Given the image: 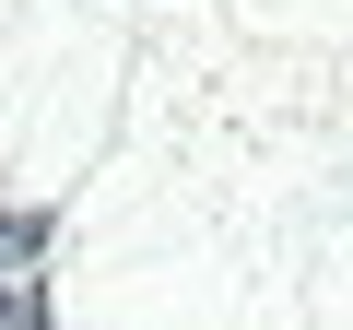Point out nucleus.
<instances>
[{"label": "nucleus", "mask_w": 353, "mask_h": 330, "mask_svg": "<svg viewBox=\"0 0 353 330\" xmlns=\"http://www.w3.org/2000/svg\"><path fill=\"white\" fill-rule=\"evenodd\" d=\"M0 330H48V283H12V295H0Z\"/></svg>", "instance_id": "1"}]
</instances>
